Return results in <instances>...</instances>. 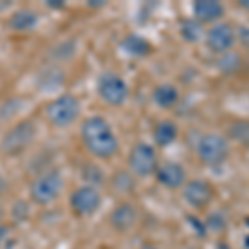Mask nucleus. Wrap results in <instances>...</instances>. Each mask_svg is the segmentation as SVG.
<instances>
[{
	"instance_id": "obj_1",
	"label": "nucleus",
	"mask_w": 249,
	"mask_h": 249,
	"mask_svg": "<svg viewBox=\"0 0 249 249\" xmlns=\"http://www.w3.org/2000/svg\"><path fill=\"white\" fill-rule=\"evenodd\" d=\"M83 144L96 158H113L118 151V138L103 116H90L82 124Z\"/></svg>"
},
{
	"instance_id": "obj_2",
	"label": "nucleus",
	"mask_w": 249,
	"mask_h": 249,
	"mask_svg": "<svg viewBox=\"0 0 249 249\" xmlns=\"http://www.w3.org/2000/svg\"><path fill=\"white\" fill-rule=\"evenodd\" d=\"M196 155L208 166H219L230 156V143L219 133H206L196 144Z\"/></svg>"
},
{
	"instance_id": "obj_3",
	"label": "nucleus",
	"mask_w": 249,
	"mask_h": 249,
	"mask_svg": "<svg viewBox=\"0 0 249 249\" xmlns=\"http://www.w3.org/2000/svg\"><path fill=\"white\" fill-rule=\"evenodd\" d=\"M63 190V178L57 170L42 173L30 186V196L40 206L53 203Z\"/></svg>"
},
{
	"instance_id": "obj_4",
	"label": "nucleus",
	"mask_w": 249,
	"mask_h": 249,
	"mask_svg": "<svg viewBox=\"0 0 249 249\" xmlns=\"http://www.w3.org/2000/svg\"><path fill=\"white\" fill-rule=\"evenodd\" d=\"M82 105L73 95H62L47 105V118L53 126H70L78 118Z\"/></svg>"
},
{
	"instance_id": "obj_5",
	"label": "nucleus",
	"mask_w": 249,
	"mask_h": 249,
	"mask_svg": "<svg viewBox=\"0 0 249 249\" xmlns=\"http://www.w3.org/2000/svg\"><path fill=\"white\" fill-rule=\"evenodd\" d=\"M158 155L156 150L148 143H136L128 155V168L130 173L138 178H148L158 170Z\"/></svg>"
},
{
	"instance_id": "obj_6",
	"label": "nucleus",
	"mask_w": 249,
	"mask_h": 249,
	"mask_svg": "<svg viewBox=\"0 0 249 249\" xmlns=\"http://www.w3.org/2000/svg\"><path fill=\"white\" fill-rule=\"evenodd\" d=\"M37 126L34 122H20L7 131V135L2 140V151L10 156H17L27 150L35 140Z\"/></svg>"
},
{
	"instance_id": "obj_7",
	"label": "nucleus",
	"mask_w": 249,
	"mask_h": 249,
	"mask_svg": "<svg viewBox=\"0 0 249 249\" xmlns=\"http://www.w3.org/2000/svg\"><path fill=\"white\" fill-rule=\"evenodd\" d=\"M96 91H98L100 98L111 107H122L128 100V95H130L126 82L113 71H105L98 78Z\"/></svg>"
},
{
	"instance_id": "obj_8",
	"label": "nucleus",
	"mask_w": 249,
	"mask_h": 249,
	"mask_svg": "<svg viewBox=\"0 0 249 249\" xmlns=\"http://www.w3.org/2000/svg\"><path fill=\"white\" fill-rule=\"evenodd\" d=\"M204 42H206V47L210 48L213 53H228V52L232 50V47L236 45V30L231 23L226 22H218L211 27V29L206 30V35H204Z\"/></svg>"
},
{
	"instance_id": "obj_9",
	"label": "nucleus",
	"mask_w": 249,
	"mask_h": 249,
	"mask_svg": "<svg viewBox=\"0 0 249 249\" xmlns=\"http://www.w3.org/2000/svg\"><path fill=\"white\" fill-rule=\"evenodd\" d=\"M214 198V190L206 179H191L183 186V199L193 210L201 211L208 208Z\"/></svg>"
},
{
	"instance_id": "obj_10",
	"label": "nucleus",
	"mask_w": 249,
	"mask_h": 249,
	"mask_svg": "<svg viewBox=\"0 0 249 249\" xmlns=\"http://www.w3.org/2000/svg\"><path fill=\"white\" fill-rule=\"evenodd\" d=\"M102 204V195L95 186H83L71 193L70 206L80 216H90L98 211Z\"/></svg>"
},
{
	"instance_id": "obj_11",
	"label": "nucleus",
	"mask_w": 249,
	"mask_h": 249,
	"mask_svg": "<svg viewBox=\"0 0 249 249\" xmlns=\"http://www.w3.org/2000/svg\"><path fill=\"white\" fill-rule=\"evenodd\" d=\"M155 176L156 181L161 186L168 188V190H178V188L184 186V183H186V170L179 163L168 161L160 164Z\"/></svg>"
},
{
	"instance_id": "obj_12",
	"label": "nucleus",
	"mask_w": 249,
	"mask_h": 249,
	"mask_svg": "<svg viewBox=\"0 0 249 249\" xmlns=\"http://www.w3.org/2000/svg\"><path fill=\"white\" fill-rule=\"evenodd\" d=\"M193 15L199 23H218L224 15V5L218 0H198L193 3Z\"/></svg>"
},
{
	"instance_id": "obj_13",
	"label": "nucleus",
	"mask_w": 249,
	"mask_h": 249,
	"mask_svg": "<svg viewBox=\"0 0 249 249\" xmlns=\"http://www.w3.org/2000/svg\"><path fill=\"white\" fill-rule=\"evenodd\" d=\"M110 221L115 230L128 231V230H131L136 224V221H138V211H136V208L133 204L123 203L111 211Z\"/></svg>"
},
{
	"instance_id": "obj_14",
	"label": "nucleus",
	"mask_w": 249,
	"mask_h": 249,
	"mask_svg": "<svg viewBox=\"0 0 249 249\" xmlns=\"http://www.w3.org/2000/svg\"><path fill=\"white\" fill-rule=\"evenodd\" d=\"M122 50L128 55V57L144 58L146 55H150L151 45L146 38L142 37V35L131 34L122 40Z\"/></svg>"
},
{
	"instance_id": "obj_15",
	"label": "nucleus",
	"mask_w": 249,
	"mask_h": 249,
	"mask_svg": "<svg viewBox=\"0 0 249 249\" xmlns=\"http://www.w3.org/2000/svg\"><path fill=\"white\" fill-rule=\"evenodd\" d=\"M179 100V91L176 87L170 85V83H163V85H158L153 90V102L156 107L163 108V110H168V108H173L178 103Z\"/></svg>"
},
{
	"instance_id": "obj_16",
	"label": "nucleus",
	"mask_w": 249,
	"mask_h": 249,
	"mask_svg": "<svg viewBox=\"0 0 249 249\" xmlns=\"http://www.w3.org/2000/svg\"><path fill=\"white\" fill-rule=\"evenodd\" d=\"M153 138L158 146H161V148L170 146V144L175 143L176 138H178V126H176V123L171 122V120H163V122H160L155 126Z\"/></svg>"
},
{
	"instance_id": "obj_17",
	"label": "nucleus",
	"mask_w": 249,
	"mask_h": 249,
	"mask_svg": "<svg viewBox=\"0 0 249 249\" xmlns=\"http://www.w3.org/2000/svg\"><path fill=\"white\" fill-rule=\"evenodd\" d=\"M9 23H10V29L15 32H30L37 27L38 17L34 10L22 9V10H17L14 15H12Z\"/></svg>"
},
{
	"instance_id": "obj_18",
	"label": "nucleus",
	"mask_w": 249,
	"mask_h": 249,
	"mask_svg": "<svg viewBox=\"0 0 249 249\" xmlns=\"http://www.w3.org/2000/svg\"><path fill=\"white\" fill-rule=\"evenodd\" d=\"M179 34L184 42L188 43H198L201 42L206 35V30H204V25L199 23L198 20L195 18H188V20H183L181 25H179Z\"/></svg>"
},
{
	"instance_id": "obj_19",
	"label": "nucleus",
	"mask_w": 249,
	"mask_h": 249,
	"mask_svg": "<svg viewBox=\"0 0 249 249\" xmlns=\"http://www.w3.org/2000/svg\"><path fill=\"white\" fill-rule=\"evenodd\" d=\"M241 65H243V60H241L239 55L234 53V52H228V53L219 55L218 62H216L218 70L221 71V73H224V75L236 73V71L241 68Z\"/></svg>"
},
{
	"instance_id": "obj_20",
	"label": "nucleus",
	"mask_w": 249,
	"mask_h": 249,
	"mask_svg": "<svg viewBox=\"0 0 249 249\" xmlns=\"http://www.w3.org/2000/svg\"><path fill=\"white\" fill-rule=\"evenodd\" d=\"M228 135L234 142L244 144V146H249V122H244V120L234 122L228 128Z\"/></svg>"
},
{
	"instance_id": "obj_21",
	"label": "nucleus",
	"mask_w": 249,
	"mask_h": 249,
	"mask_svg": "<svg viewBox=\"0 0 249 249\" xmlns=\"http://www.w3.org/2000/svg\"><path fill=\"white\" fill-rule=\"evenodd\" d=\"M113 186L122 193H130L133 190L135 183H133L131 175H128V173H124V171H120L113 176Z\"/></svg>"
},
{
	"instance_id": "obj_22",
	"label": "nucleus",
	"mask_w": 249,
	"mask_h": 249,
	"mask_svg": "<svg viewBox=\"0 0 249 249\" xmlns=\"http://www.w3.org/2000/svg\"><path fill=\"white\" fill-rule=\"evenodd\" d=\"M63 80V75L60 73L58 70H55V68H48L42 73V77H40V85H48V88H55L58 87L60 83H62Z\"/></svg>"
},
{
	"instance_id": "obj_23",
	"label": "nucleus",
	"mask_w": 249,
	"mask_h": 249,
	"mask_svg": "<svg viewBox=\"0 0 249 249\" xmlns=\"http://www.w3.org/2000/svg\"><path fill=\"white\" fill-rule=\"evenodd\" d=\"M103 173L102 170H100L96 164H88V166H85V170H83V178L88 179L91 184L90 186H95L96 188V183H100L103 179Z\"/></svg>"
},
{
	"instance_id": "obj_24",
	"label": "nucleus",
	"mask_w": 249,
	"mask_h": 249,
	"mask_svg": "<svg viewBox=\"0 0 249 249\" xmlns=\"http://www.w3.org/2000/svg\"><path fill=\"white\" fill-rule=\"evenodd\" d=\"M210 230H214V231H221L223 228H226V221L223 219V216L221 214H213V218H210V221H208V226Z\"/></svg>"
},
{
	"instance_id": "obj_25",
	"label": "nucleus",
	"mask_w": 249,
	"mask_h": 249,
	"mask_svg": "<svg viewBox=\"0 0 249 249\" xmlns=\"http://www.w3.org/2000/svg\"><path fill=\"white\" fill-rule=\"evenodd\" d=\"M236 40H238L243 47L249 48V27L248 25L239 27V30L236 32Z\"/></svg>"
},
{
	"instance_id": "obj_26",
	"label": "nucleus",
	"mask_w": 249,
	"mask_h": 249,
	"mask_svg": "<svg viewBox=\"0 0 249 249\" xmlns=\"http://www.w3.org/2000/svg\"><path fill=\"white\" fill-rule=\"evenodd\" d=\"M47 7H50V9H63V7H65V3H63L62 0H48Z\"/></svg>"
},
{
	"instance_id": "obj_27",
	"label": "nucleus",
	"mask_w": 249,
	"mask_h": 249,
	"mask_svg": "<svg viewBox=\"0 0 249 249\" xmlns=\"http://www.w3.org/2000/svg\"><path fill=\"white\" fill-rule=\"evenodd\" d=\"M7 234H9V228H7V226H0V244H2V241L7 238Z\"/></svg>"
},
{
	"instance_id": "obj_28",
	"label": "nucleus",
	"mask_w": 249,
	"mask_h": 249,
	"mask_svg": "<svg viewBox=\"0 0 249 249\" xmlns=\"http://www.w3.org/2000/svg\"><path fill=\"white\" fill-rule=\"evenodd\" d=\"M7 186H9V184H7V179L3 178L2 175H0V193H3L7 190Z\"/></svg>"
},
{
	"instance_id": "obj_29",
	"label": "nucleus",
	"mask_w": 249,
	"mask_h": 249,
	"mask_svg": "<svg viewBox=\"0 0 249 249\" xmlns=\"http://www.w3.org/2000/svg\"><path fill=\"white\" fill-rule=\"evenodd\" d=\"M239 7H241V9H244V10H248V12H249V0H241V2H239Z\"/></svg>"
},
{
	"instance_id": "obj_30",
	"label": "nucleus",
	"mask_w": 249,
	"mask_h": 249,
	"mask_svg": "<svg viewBox=\"0 0 249 249\" xmlns=\"http://www.w3.org/2000/svg\"><path fill=\"white\" fill-rule=\"evenodd\" d=\"M90 5L91 7H103L105 5V2H103V0H98V2H90Z\"/></svg>"
},
{
	"instance_id": "obj_31",
	"label": "nucleus",
	"mask_w": 249,
	"mask_h": 249,
	"mask_svg": "<svg viewBox=\"0 0 249 249\" xmlns=\"http://www.w3.org/2000/svg\"><path fill=\"white\" fill-rule=\"evenodd\" d=\"M142 249H160V248H156V246H143Z\"/></svg>"
},
{
	"instance_id": "obj_32",
	"label": "nucleus",
	"mask_w": 249,
	"mask_h": 249,
	"mask_svg": "<svg viewBox=\"0 0 249 249\" xmlns=\"http://www.w3.org/2000/svg\"><path fill=\"white\" fill-rule=\"evenodd\" d=\"M0 218H2V208H0Z\"/></svg>"
}]
</instances>
